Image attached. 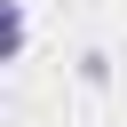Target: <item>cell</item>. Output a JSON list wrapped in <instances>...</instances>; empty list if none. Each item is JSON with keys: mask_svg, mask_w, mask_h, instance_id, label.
<instances>
[{"mask_svg": "<svg viewBox=\"0 0 127 127\" xmlns=\"http://www.w3.org/2000/svg\"><path fill=\"white\" fill-rule=\"evenodd\" d=\"M24 32H32L24 24V0H8V56H24Z\"/></svg>", "mask_w": 127, "mask_h": 127, "instance_id": "1", "label": "cell"}]
</instances>
